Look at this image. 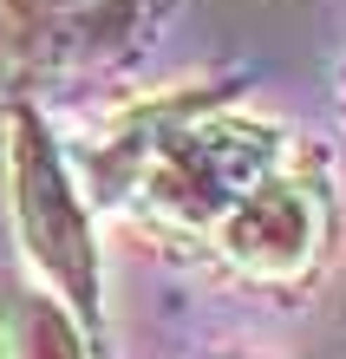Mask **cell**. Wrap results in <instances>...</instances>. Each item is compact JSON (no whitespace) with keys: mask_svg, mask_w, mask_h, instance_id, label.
I'll return each mask as SVG.
<instances>
[{"mask_svg":"<svg viewBox=\"0 0 346 359\" xmlns=\"http://www.w3.org/2000/svg\"><path fill=\"white\" fill-rule=\"evenodd\" d=\"M281 170V131L248 118H189L164 124L138 151V189L183 229H215L262 177Z\"/></svg>","mask_w":346,"mask_h":359,"instance_id":"cell-1","label":"cell"},{"mask_svg":"<svg viewBox=\"0 0 346 359\" xmlns=\"http://www.w3.org/2000/svg\"><path fill=\"white\" fill-rule=\"evenodd\" d=\"M7 183H13V222H20L27 262L46 274V287L79 313L85 327H98V242H92V216H85L79 189L66 177V157H59L53 131L33 111L13 118Z\"/></svg>","mask_w":346,"mask_h":359,"instance_id":"cell-2","label":"cell"},{"mask_svg":"<svg viewBox=\"0 0 346 359\" xmlns=\"http://www.w3.org/2000/svg\"><path fill=\"white\" fill-rule=\"evenodd\" d=\"M209 236H215V248H222L235 268L262 274V281H288L320 248V203H314V189L300 177L274 170V177L255 183Z\"/></svg>","mask_w":346,"mask_h":359,"instance_id":"cell-3","label":"cell"},{"mask_svg":"<svg viewBox=\"0 0 346 359\" xmlns=\"http://www.w3.org/2000/svg\"><path fill=\"white\" fill-rule=\"evenodd\" d=\"M0 359H92L79 313L53 287H0Z\"/></svg>","mask_w":346,"mask_h":359,"instance_id":"cell-4","label":"cell"},{"mask_svg":"<svg viewBox=\"0 0 346 359\" xmlns=\"http://www.w3.org/2000/svg\"><path fill=\"white\" fill-rule=\"evenodd\" d=\"M72 0H0V39H33L46 33Z\"/></svg>","mask_w":346,"mask_h":359,"instance_id":"cell-5","label":"cell"}]
</instances>
